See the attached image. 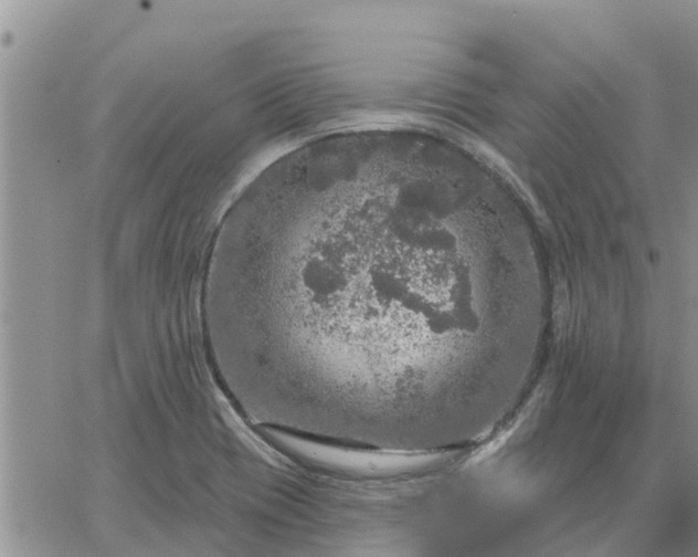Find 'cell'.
Wrapping results in <instances>:
<instances>
[{"mask_svg":"<svg viewBox=\"0 0 698 557\" xmlns=\"http://www.w3.org/2000/svg\"><path fill=\"white\" fill-rule=\"evenodd\" d=\"M444 167L424 149L356 141L241 196L216 281L290 395L429 435L473 297Z\"/></svg>","mask_w":698,"mask_h":557,"instance_id":"6da1fadb","label":"cell"}]
</instances>
